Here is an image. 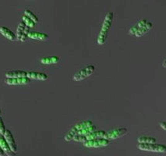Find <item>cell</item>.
I'll list each match as a JSON object with an SVG mask.
<instances>
[{"mask_svg":"<svg viewBox=\"0 0 166 156\" xmlns=\"http://www.w3.org/2000/svg\"><path fill=\"white\" fill-rule=\"evenodd\" d=\"M113 13L109 12L106 14L105 17H104L102 26H101V31H100L99 34H98V40H97V42H98V44L99 46H103L105 43L106 39H107L108 35H109V31L110 30L111 25H112V23H113Z\"/></svg>","mask_w":166,"mask_h":156,"instance_id":"6da1fadb","label":"cell"},{"mask_svg":"<svg viewBox=\"0 0 166 156\" xmlns=\"http://www.w3.org/2000/svg\"><path fill=\"white\" fill-rule=\"evenodd\" d=\"M137 148L142 151H153V152H166V145L161 144H143L138 143Z\"/></svg>","mask_w":166,"mask_h":156,"instance_id":"7a4b0ae2","label":"cell"},{"mask_svg":"<svg viewBox=\"0 0 166 156\" xmlns=\"http://www.w3.org/2000/svg\"><path fill=\"white\" fill-rule=\"evenodd\" d=\"M95 67L93 65H88L86 67L83 68L82 70H79L77 73L73 75V80L75 81H80L84 80L85 78L88 77L91 74H93L95 72Z\"/></svg>","mask_w":166,"mask_h":156,"instance_id":"3957f363","label":"cell"},{"mask_svg":"<svg viewBox=\"0 0 166 156\" xmlns=\"http://www.w3.org/2000/svg\"><path fill=\"white\" fill-rule=\"evenodd\" d=\"M127 133H128V130L126 127H119V128L113 129L110 131L106 132L104 138L108 139L109 141L116 140L125 136Z\"/></svg>","mask_w":166,"mask_h":156,"instance_id":"277c9868","label":"cell"},{"mask_svg":"<svg viewBox=\"0 0 166 156\" xmlns=\"http://www.w3.org/2000/svg\"><path fill=\"white\" fill-rule=\"evenodd\" d=\"M109 145V141L104 137L87 140L83 142V146L87 148H101V147H105Z\"/></svg>","mask_w":166,"mask_h":156,"instance_id":"5b68a950","label":"cell"},{"mask_svg":"<svg viewBox=\"0 0 166 156\" xmlns=\"http://www.w3.org/2000/svg\"><path fill=\"white\" fill-rule=\"evenodd\" d=\"M31 79L28 76L25 77H16V78H7L5 80L6 84L9 85H19V84H27L30 83Z\"/></svg>","mask_w":166,"mask_h":156,"instance_id":"8992f818","label":"cell"},{"mask_svg":"<svg viewBox=\"0 0 166 156\" xmlns=\"http://www.w3.org/2000/svg\"><path fill=\"white\" fill-rule=\"evenodd\" d=\"M3 136L4 137H5L6 142L8 143L10 149H11L13 152H16V151H17V145H16L12 132L10 131V130H6V132Z\"/></svg>","mask_w":166,"mask_h":156,"instance_id":"52a82bcc","label":"cell"},{"mask_svg":"<svg viewBox=\"0 0 166 156\" xmlns=\"http://www.w3.org/2000/svg\"><path fill=\"white\" fill-rule=\"evenodd\" d=\"M0 147L3 150L5 154L8 156H16V152H13L11 149H10V146H9L8 143L6 141L5 137L3 135L0 134Z\"/></svg>","mask_w":166,"mask_h":156,"instance_id":"ba28073f","label":"cell"},{"mask_svg":"<svg viewBox=\"0 0 166 156\" xmlns=\"http://www.w3.org/2000/svg\"><path fill=\"white\" fill-rule=\"evenodd\" d=\"M27 76L30 79H34V80H46L48 79V75L46 73H40V72H27Z\"/></svg>","mask_w":166,"mask_h":156,"instance_id":"9c48e42d","label":"cell"},{"mask_svg":"<svg viewBox=\"0 0 166 156\" xmlns=\"http://www.w3.org/2000/svg\"><path fill=\"white\" fill-rule=\"evenodd\" d=\"M28 37L34 40H39V41H46L49 39V35L47 34L38 32V31H30Z\"/></svg>","mask_w":166,"mask_h":156,"instance_id":"30bf717a","label":"cell"},{"mask_svg":"<svg viewBox=\"0 0 166 156\" xmlns=\"http://www.w3.org/2000/svg\"><path fill=\"white\" fill-rule=\"evenodd\" d=\"M0 33L2 34L5 37L9 39L10 41H15L16 40V36L12 31H10L9 28L6 27H0Z\"/></svg>","mask_w":166,"mask_h":156,"instance_id":"8fae6325","label":"cell"},{"mask_svg":"<svg viewBox=\"0 0 166 156\" xmlns=\"http://www.w3.org/2000/svg\"><path fill=\"white\" fill-rule=\"evenodd\" d=\"M7 78H16V77H25L27 76V72L23 70H12L6 73Z\"/></svg>","mask_w":166,"mask_h":156,"instance_id":"7c38bea8","label":"cell"},{"mask_svg":"<svg viewBox=\"0 0 166 156\" xmlns=\"http://www.w3.org/2000/svg\"><path fill=\"white\" fill-rule=\"evenodd\" d=\"M60 61V58L58 56H48L44 57L41 59V63L45 65H51V64H56Z\"/></svg>","mask_w":166,"mask_h":156,"instance_id":"4fadbf2b","label":"cell"},{"mask_svg":"<svg viewBox=\"0 0 166 156\" xmlns=\"http://www.w3.org/2000/svg\"><path fill=\"white\" fill-rule=\"evenodd\" d=\"M106 132L104 130H95L92 133H89L87 135V140H92V139H97V138H102L105 136Z\"/></svg>","mask_w":166,"mask_h":156,"instance_id":"5bb4252c","label":"cell"},{"mask_svg":"<svg viewBox=\"0 0 166 156\" xmlns=\"http://www.w3.org/2000/svg\"><path fill=\"white\" fill-rule=\"evenodd\" d=\"M152 27H153L152 23H151V22L148 21V23H147V26L142 27V28H140L138 30H137V32L135 33V35L137 36V37H140V36H143V34H145L146 33L148 32V31H150Z\"/></svg>","mask_w":166,"mask_h":156,"instance_id":"9a60e30c","label":"cell"},{"mask_svg":"<svg viewBox=\"0 0 166 156\" xmlns=\"http://www.w3.org/2000/svg\"><path fill=\"white\" fill-rule=\"evenodd\" d=\"M97 130V127L93 124V125L90 126V127H86V128L82 129V130L77 131V134L87 136V135H88L89 133H92V132H94L95 130Z\"/></svg>","mask_w":166,"mask_h":156,"instance_id":"2e32d148","label":"cell"},{"mask_svg":"<svg viewBox=\"0 0 166 156\" xmlns=\"http://www.w3.org/2000/svg\"><path fill=\"white\" fill-rule=\"evenodd\" d=\"M137 141L138 143H143V144H153L156 143L157 140L155 137H152V136H140L137 139Z\"/></svg>","mask_w":166,"mask_h":156,"instance_id":"e0dca14e","label":"cell"},{"mask_svg":"<svg viewBox=\"0 0 166 156\" xmlns=\"http://www.w3.org/2000/svg\"><path fill=\"white\" fill-rule=\"evenodd\" d=\"M91 125H93V123H92V121L86 120V121H83V122L79 123V124H76V125L73 127L77 131H79V130H82V129L86 128V127H90V126H91Z\"/></svg>","mask_w":166,"mask_h":156,"instance_id":"ac0fdd59","label":"cell"},{"mask_svg":"<svg viewBox=\"0 0 166 156\" xmlns=\"http://www.w3.org/2000/svg\"><path fill=\"white\" fill-rule=\"evenodd\" d=\"M25 27H26V25H25L24 22L23 21H21L20 24H19V25H18L17 29H16V40H17V41H20V37H21L22 34H23Z\"/></svg>","mask_w":166,"mask_h":156,"instance_id":"d6986e66","label":"cell"},{"mask_svg":"<svg viewBox=\"0 0 166 156\" xmlns=\"http://www.w3.org/2000/svg\"><path fill=\"white\" fill-rule=\"evenodd\" d=\"M77 134V130L73 128V127H72L71 130H70V131L66 133V135L64 138H65L66 141H70L73 140V137H74V136H75Z\"/></svg>","mask_w":166,"mask_h":156,"instance_id":"ffe728a7","label":"cell"},{"mask_svg":"<svg viewBox=\"0 0 166 156\" xmlns=\"http://www.w3.org/2000/svg\"><path fill=\"white\" fill-rule=\"evenodd\" d=\"M22 20H23V21L24 22L25 25L28 27H29L30 28H34V26H35V23L32 20H31L29 17H28L27 16H25V15L24 16H22Z\"/></svg>","mask_w":166,"mask_h":156,"instance_id":"44dd1931","label":"cell"},{"mask_svg":"<svg viewBox=\"0 0 166 156\" xmlns=\"http://www.w3.org/2000/svg\"><path fill=\"white\" fill-rule=\"evenodd\" d=\"M24 15L25 16H27L28 17H29L30 19L32 20L34 22V23H38V18L37 17V16H35V14L34 13H33L31 11V10H25L24 11Z\"/></svg>","mask_w":166,"mask_h":156,"instance_id":"7402d4cb","label":"cell"},{"mask_svg":"<svg viewBox=\"0 0 166 156\" xmlns=\"http://www.w3.org/2000/svg\"><path fill=\"white\" fill-rule=\"evenodd\" d=\"M30 29H31V28H30L29 27H28V26L25 27L24 31H23V34H22L21 37H20V41H22V42H24V41H26L27 37H28V34H29V32H30Z\"/></svg>","mask_w":166,"mask_h":156,"instance_id":"603a6c76","label":"cell"},{"mask_svg":"<svg viewBox=\"0 0 166 156\" xmlns=\"http://www.w3.org/2000/svg\"><path fill=\"white\" fill-rule=\"evenodd\" d=\"M74 141H77V142H85L87 140V137L86 136H83V135H80V134H77L74 137H73V139Z\"/></svg>","mask_w":166,"mask_h":156,"instance_id":"cb8c5ba5","label":"cell"},{"mask_svg":"<svg viewBox=\"0 0 166 156\" xmlns=\"http://www.w3.org/2000/svg\"><path fill=\"white\" fill-rule=\"evenodd\" d=\"M6 127H5V124H4L3 119L1 116H0V134L1 135H4L6 132Z\"/></svg>","mask_w":166,"mask_h":156,"instance_id":"d4e9b609","label":"cell"},{"mask_svg":"<svg viewBox=\"0 0 166 156\" xmlns=\"http://www.w3.org/2000/svg\"><path fill=\"white\" fill-rule=\"evenodd\" d=\"M139 28H140L137 26V24L134 25V26H133L132 28L130 29V31H129V34H135V33L137 32V31L139 29Z\"/></svg>","mask_w":166,"mask_h":156,"instance_id":"484cf974","label":"cell"},{"mask_svg":"<svg viewBox=\"0 0 166 156\" xmlns=\"http://www.w3.org/2000/svg\"><path fill=\"white\" fill-rule=\"evenodd\" d=\"M160 127L163 129V130H166V122H161L160 123Z\"/></svg>","mask_w":166,"mask_h":156,"instance_id":"4316f807","label":"cell"},{"mask_svg":"<svg viewBox=\"0 0 166 156\" xmlns=\"http://www.w3.org/2000/svg\"><path fill=\"white\" fill-rule=\"evenodd\" d=\"M5 154H5V152H4V151L2 149V148L0 147V156H4Z\"/></svg>","mask_w":166,"mask_h":156,"instance_id":"83f0119b","label":"cell"},{"mask_svg":"<svg viewBox=\"0 0 166 156\" xmlns=\"http://www.w3.org/2000/svg\"><path fill=\"white\" fill-rule=\"evenodd\" d=\"M162 66H163V67H164V68H166V58H165V59H164V62H163Z\"/></svg>","mask_w":166,"mask_h":156,"instance_id":"f1b7e54d","label":"cell"},{"mask_svg":"<svg viewBox=\"0 0 166 156\" xmlns=\"http://www.w3.org/2000/svg\"><path fill=\"white\" fill-rule=\"evenodd\" d=\"M1 114H2V111H1V109H0V116H1Z\"/></svg>","mask_w":166,"mask_h":156,"instance_id":"f546056e","label":"cell"}]
</instances>
